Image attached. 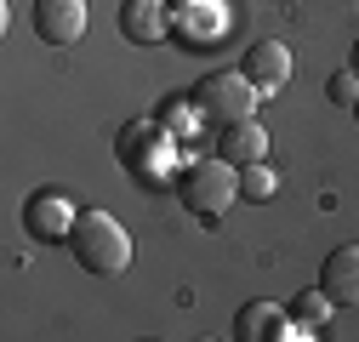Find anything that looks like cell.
Returning <instances> with one entry per match:
<instances>
[{
    "label": "cell",
    "instance_id": "9",
    "mask_svg": "<svg viewBox=\"0 0 359 342\" xmlns=\"http://www.w3.org/2000/svg\"><path fill=\"white\" fill-rule=\"evenodd\" d=\"M320 291L337 308H359V245H337L320 263Z\"/></svg>",
    "mask_w": 359,
    "mask_h": 342
},
{
    "label": "cell",
    "instance_id": "11",
    "mask_svg": "<svg viewBox=\"0 0 359 342\" xmlns=\"http://www.w3.org/2000/svg\"><path fill=\"white\" fill-rule=\"evenodd\" d=\"M331 308H337V303H331V296H325L320 285H313V291H302L297 303H291V320H297V325H308V331H320Z\"/></svg>",
    "mask_w": 359,
    "mask_h": 342
},
{
    "label": "cell",
    "instance_id": "14",
    "mask_svg": "<svg viewBox=\"0 0 359 342\" xmlns=\"http://www.w3.org/2000/svg\"><path fill=\"white\" fill-rule=\"evenodd\" d=\"M348 69H353V74H359V40H353V57H348Z\"/></svg>",
    "mask_w": 359,
    "mask_h": 342
},
{
    "label": "cell",
    "instance_id": "3",
    "mask_svg": "<svg viewBox=\"0 0 359 342\" xmlns=\"http://www.w3.org/2000/svg\"><path fill=\"white\" fill-rule=\"evenodd\" d=\"M189 103H194V114H205V120H217V125H229V120H251L257 103H262V92L245 80V69H211V74L194 80Z\"/></svg>",
    "mask_w": 359,
    "mask_h": 342
},
{
    "label": "cell",
    "instance_id": "10",
    "mask_svg": "<svg viewBox=\"0 0 359 342\" xmlns=\"http://www.w3.org/2000/svg\"><path fill=\"white\" fill-rule=\"evenodd\" d=\"M217 154L229 160V165H251V160H268V132L251 120H229V125H217Z\"/></svg>",
    "mask_w": 359,
    "mask_h": 342
},
{
    "label": "cell",
    "instance_id": "7",
    "mask_svg": "<svg viewBox=\"0 0 359 342\" xmlns=\"http://www.w3.org/2000/svg\"><path fill=\"white\" fill-rule=\"evenodd\" d=\"M34 34L46 46H74L86 34V0H34Z\"/></svg>",
    "mask_w": 359,
    "mask_h": 342
},
{
    "label": "cell",
    "instance_id": "5",
    "mask_svg": "<svg viewBox=\"0 0 359 342\" xmlns=\"http://www.w3.org/2000/svg\"><path fill=\"white\" fill-rule=\"evenodd\" d=\"M74 217H80V211H74L69 194H29V205H23V228L40 245H69Z\"/></svg>",
    "mask_w": 359,
    "mask_h": 342
},
{
    "label": "cell",
    "instance_id": "12",
    "mask_svg": "<svg viewBox=\"0 0 359 342\" xmlns=\"http://www.w3.org/2000/svg\"><path fill=\"white\" fill-rule=\"evenodd\" d=\"M240 200H274V171H268V160H251L240 165Z\"/></svg>",
    "mask_w": 359,
    "mask_h": 342
},
{
    "label": "cell",
    "instance_id": "1",
    "mask_svg": "<svg viewBox=\"0 0 359 342\" xmlns=\"http://www.w3.org/2000/svg\"><path fill=\"white\" fill-rule=\"evenodd\" d=\"M69 251H74V263L86 274H97V280H114L131 268V234L120 228V217H109V211H80L74 228H69Z\"/></svg>",
    "mask_w": 359,
    "mask_h": 342
},
{
    "label": "cell",
    "instance_id": "13",
    "mask_svg": "<svg viewBox=\"0 0 359 342\" xmlns=\"http://www.w3.org/2000/svg\"><path fill=\"white\" fill-rule=\"evenodd\" d=\"M325 97H331L337 109H353V103H359V74H353L348 63H342V69L325 80Z\"/></svg>",
    "mask_w": 359,
    "mask_h": 342
},
{
    "label": "cell",
    "instance_id": "15",
    "mask_svg": "<svg viewBox=\"0 0 359 342\" xmlns=\"http://www.w3.org/2000/svg\"><path fill=\"white\" fill-rule=\"evenodd\" d=\"M353 120H359V103H353Z\"/></svg>",
    "mask_w": 359,
    "mask_h": 342
},
{
    "label": "cell",
    "instance_id": "4",
    "mask_svg": "<svg viewBox=\"0 0 359 342\" xmlns=\"http://www.w3.org/2000/svg\"><path fill=\"white\" fill-rule=\"evenodd\" d=\"M240 69H245V80L257 86L262 97H280L291 86V46H285V40H251Z\"/></svg>",
    "mask_w": 359,
    "mask_h": 342
},
{
    "label": "cell",
    "instance_id": "6",
    "mask_svg": "<svg viewBox=\"0 0 359 342\" xmlns=\"http://www.w3.org/2000/svg\"><path fill=\"white\" fill-rule=\"evenodd\" d=\"M234 336L240 342H285V336H313L308 325H297L291 320V308H280V303H245L240 314H234Z\"/></svg>",
    "mask_w": 359,
    "mask_h": 342
},
{
    "label": "cell",
    "instance_id": "2",
    "mask_svg": "<svg viewBox=\"0 0 359 342\" xmlns=\"http://www.w3.org/2000/svg\"><path fill=\"white\" fill-rule=\"evenodd\" d=\"M177 200H183L200 223H222V211L240 200V165H229L222 154H205L194 165L177 171Z\"/></svg>",
    "mask_w": 359,
    "mask_h": 342
},
{
    "label": "cell",
    "instance_id": "8",
    "mask_svg": "<svg viewBox=\"0 0 359 342\" xmlns=\"http://www.w3.org/2000/svg\"><path fill=\"white\" fill-rule=\"evenodd\" d=\"M120 34L131 46H160V40H171V6L165 0H126L120 6Z\"/></svg>",
    "mask_w": 359,
    "mask_h": 342
}]
</instances>
